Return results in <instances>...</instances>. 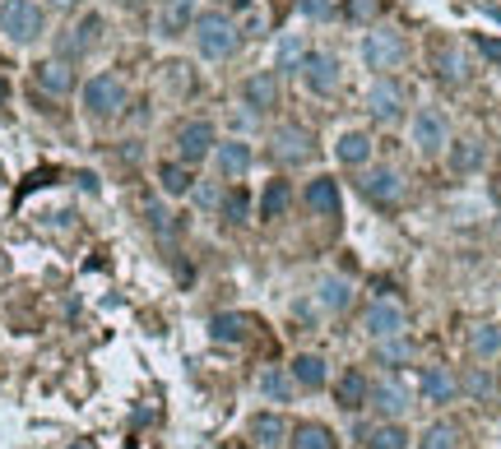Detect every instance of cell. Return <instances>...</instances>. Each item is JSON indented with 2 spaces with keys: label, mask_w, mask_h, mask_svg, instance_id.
<instances>
[{
  "label": "cell",
  "mask_w": 501,
  "mask_h": 449,
  "mask_svg": "<svg viewBox=\"0 0 501 449\" xmlns=\"http://www.w3.org/2000/svg\"><path fill=\"white\" fill-rule=\"evenodd\" d=\"M190 37H196V52H200L205 61H223V56H233V52H237V43H242L237 24L227 19L223 10L196 14V24H190Z\"/></svg>",
  "instance_id": "6da1fadb"
},
{
  "label": "cell",
  "mask_w": 501,
  "mask_h": 449,
  "mask_svg": "<svg viewBox=\"0 0 501 449\" xmlns=\"http://www.w3.org/2000/svg\"><path fill=\"white\" fill-rule=\"evenodd\" d=\"M0 33H5L14 47L37 43V37H43V5H37V0H5V5H0Z\"/></svg>",
  "instance_id": "7a4b0ae2"
},
{
  "label": "cell",
  "mask_w": 501,
  "mask_h": 449,
  "mask_svg": "<svg viewBox=\"0 0 501 449\" xmlns=\"http://www.w3.org/2000/svg\"><path fill=\"white\" fill-rule=\"evenodd\" d=\"M126 107V84L117 74H93L89 84H84V111L93 116V120H111Z\"/></svg>",
  "instance_id": "3957f363"
},
{
  "label": "cell",
  "mask_w": 501,
  "mask_h": 449,
  "mask_svg": "<svg viewBox=\"0 0 501 449\" xmlns=\"http://www.w3.org/2000/svg\"><path fill=\"white\" fill-rule=\"evenodd\" d=\"M297 74H302V84H306V93H312V98H330V93H339V84H343L334 52H306V61H302Z\"/></svg>",
  "instance_id": "277c9868"
},
{
  "label": "cell",
  "mask_w": 501,
  "mask_h": 449,
  "mask_svg": "<svg viewBox=\"0 0 501 449\" xmlns=\"http://www.w3.org/2000/svg\"><path fill=\"white\" fill-rule=\"evenodd\" d=\"M446 144H450L446 116H441L437 107H422V111L413 116V148H418L422 158H437V153H446Z\"/></svg>",
  "instance_id": "5b68a950"
},
{
  "label": "cell",
  "mask_w": 501,
  "mask_h": 449,
  "mask_svg": "<svg viewBox=\"0 0 501 449\" xmlns=\"http://www.w3.org/2000/svg\"><path fill=\"white\" fill-rule=\"evenodd\" d=\"M404 324H409V315H404V306L390 301V297H376V301L367 306V315H362V330H367L371 339H395V334H404Z\"/></svg>",
  "instance_id": "8992f818"
},
{
  "label": "cell",
  "mask_w": 501,
  "mask_h": 449,
  "mask_svg": "<svg viewBox=\"0 0 501 449\" xmlns=\"http://www.w3.org/2000/svg\"><path fill=\"white\" fill-rule=\"evenodd\" d=\"M214 126L209 120H186V126L177 130V158L186 162V167H196V162H205L214 153Z\"/></svg>",
  "instance_id": "52a82bcc"
},
{
  "label": "cell",
  "mask_w": 501,
  "mask_h": 449,
  "mask_svg": "<svg viewBox=\"0 0 501 449\" xmlns=\"http://www.w3.org/2000/svg\"><path fill=\"white\" fill-rule=\"evenodd\" d=\"M400 61H404L400 33H385V28H381V33H367V37H362V65H367V70H381V74H385V70H395Z\"/></svg>",
  "instance_id": "ba28073f"
},
{
  "label": "cell",
  "mask_w": 501,
  "mask_h": 449,
  "mask_svg": "<svg viewBox=\"0 0 501 449\" xmlns=\"http://www.w3.org/2000/svg\"><path fill=\"white\" fill-rule=\"evenodd\" d=\"M275 158L284 162V167H302V162H312L316 158V139L306 126H284L275 135Z\"/></svg>",
  "instance_id": "9c48e42d"
},
{
  "label": "cell",
  "mask_w": 501,
  "mask_h": 449,
  "mask_svg": "<svg viewBox=\"0 0 501 449\" xmlns=\"http://www.w3.org/2000/svg\"><path fill=\"white\" fill-rule=\"evenodd\" d=\"M362 195L376 204V209H395V204L404 199V177L395 167H371L362 177Z\"/></svg>",
  "instance_id": "30bf717a"
},
{
  "label": "cell",
  "mask_w": 501,
  "mask_h": 449,
  "mask_svg": "<svg viewBox=\"0 0 501 449\" xmlns=\"http://www.w3.org/2000/svg\"><path fill=\"white\" fill-rule=\"evenodd\" d=\"M98 33H102V19H98V14H84V19L56 43V56H61V61H80V56H89L93 43H98Z\"/></svg>",
  "instance_id": "8fae6325"
},
{
  "label": "cell",
  "mask_w": 501,
  "mask_h": 449,
  "mask_svg": "<svg viewBox=\"0 0 501 449\" xmlns=\"http://www.w3.org/2000/svg\"><path fill=\"white\" fill-rule=\"evenodd\" d=\"M242 102H246L255 116L275 111V107H279V74H275V70H255L246 84H242Z\"/></svg>",
  "instance_id": "7c38bea8"
},
{
  "label": "cell",
  "mask_w": 501,
  "mask_h": 449,
  "mask_svg": "<svg viewBox=\"0 0 501 449\" xmlns=\"http://www.w3.org/2000/svg\"><path fill=\"white\" fill-rule=\"evenodd\" d=\"M367 111H371V120H400V111H404V89L395 84V79H376L371 84V93H367Z\"/></svg>",
  "instance_id": "4fadbf2b"
},
{
  "label": "cell",
  "mask_w": 501,
  "mask_h": 449,
  "mask_svg": "<svg viewBox=\"0 0 501 449\" xmlns=\"http://www.w3.org/2000/svg\"><path fill=\"white\" fill-rule=\"evenodd\" d=\"M367 403L376 407V413H381L385 422H400V417L409 413V407H413V403H409V389H404L400 380H376Z\"/></svg>",
  "instance_id": "5bb4252c"
},
{
  "label": "cell",
  "mask_w": 501,
  "mask_h": 449,
  "mask_svg": "<svg viewBox=\"0 0 501 449\" xmlns=\"http://www.w3.org/2000/svg\"><path fill=\"white\" fill-rule=\"evenodd\" d=\"M306 209L321 214V218H339V214H343L339 181H334V177H316L312 186H306Z\"/></svg>",
  "instance_id": "9a60e30c"
},
{
  "label": "cell",
  "mask_w": 501,
  "mask_h": 449,
  "mask_svg": "<svg viewBox=\"0 0 501 449\" xmlns=\"http://www.w3.org/2000/svg\"><path fill=\"white\" fill-rule=\"evenodd\" d=\"M214 167L223 172V177H246L251 172V144L246 139H223V144H214Z\"/></svg>",
  "instance_id": "2e32d148"
},
{
  "label": "cell",
  "mask_w": 501,
  "mask_h": 449,
  "mask_svg": "<svg viewBox=\"0 0 501 449\" xmlns=\"http://www.w3.org/2000/svg\"><path fill=\"white\" fill-rule=\"evenodd\" d=\"M33 79H37V89L43 93H52V98H65V93H74V70H70V61H43L33 70Z\"/></svg>",
  "instance_id": "e0dca14e"
},
{
  "label": "cell",
  "mask_w": 501,
  "mask_h": 449,
  "mask_svg": "<svg viewBox=\"0 0 501 449\" xmlns=\"http://www.w3.org/2000/svg\"><path fill=\"white\" fill-rule=\"evenodd\" d=\"M246 435L260 444V449H279L293 431H288V422H284V413H255L251 422H246Z\"/></svg>",
  "instance_id": "ac0fdd59"
},
{
  "label": "cell",
  "mask_w": 501,
  "mask_h": 449,
  "mask_svg": "<svg viewBox=\"0 0 501 449\" xmlns=\"http://www.w3.org/2000/svg\"><path fill=\"white\" fill-rule=\"evenodd\" d=\"M334 158L343 167H367L371 162V135L367 130H343L339 144H334Z\"/></svg>",
  "instance_id": "d6986e66"
},
{
  "label": "cell",
  "mask_w": 501,
  "mask_h": 449,
  "mask_svg": "<svg viewBox=\"0 0 501 449\" xmlns=\"http://www.w3.org/2000/svg\"><path fill=\"white\" fill-rule=\"evenodd\" d=\"M288 376H293L302 389H321V385L330 380V366H325V357H316V352H302V357H293Z\"/></svg>",
  "instance_id": "ffe728a7"
},
{
  "label": "cell",
  "mask_w": 501,
  "mask_h": 449,
  "mask_svg": "<svg viewBox=\"0 0 501 449\" xmlns=\"http://www.w3.org/2000/svg\"><path fill=\"white\" fill-rule=\"evenodd\" d=\"M190 24H196V0H168L163 14H159L163 37H181V33H190Z\"/></svg>",
  "instance_id": "44dd1931"
},
{
  "label": "cell",
  "mask_w": 501,
  "mask_h": 449,
  "mask_svg": "<svg viewBox=\"0 0 501 449\" xmlns=\"http://www.w3.org/2000/svg\"><path fill=\"white\" fill-rule=\"evenodd\" d=\"M455 394H459V380L446 366H428V371H422V398L428 403H450Z\"/></svg>",
  "instance_id": "7402d4cb"
},
{
  "label": "cell",
  "mask_w": 501,
  "mask_h": 449,
  "mask_svg": "<svg viewBox=\"0 0 501 449\" xmlns=\"http://www.w3.org/2000/svg\"><path fill=\"white\" fill-rule=\"evenodd\" d=\"M246 334H251V320L237 315V310H223V315L209 320V339L214 343H242Z\"/></svg>",
  "instance_id": "603a6c76"
},
{
  "label": "cell",
  "mask_w": 501,
  "mask_h": 449,
  "mask_svg": "<svg viewBox=\"0 0 501 449\" xmlns=\"http://www.w3.org/2000/svg\"><path fill=\"white\" fill-rule=\"evenodd\" d=\"M334 394H339V407L358 413V407H367V398H371V385H367V376H362V371H343Z\"/></svg>",
  "instance_id": "cb8c5ba5"
},
{
  "label": "cell",
  "mask_w": 501,
  "mask_h": 449,
  "mask_svg": "<svg viewBox=\"0 0 501 449\" xmlns=\"http://www.w3.org/2000/svg\"><path fill=\"white\" fill-rule=\"evenodd\" d=\"M159 186H163V195L181 199V195L196 190V177H190V167L177 158V162H163V167H159Z\"/></svg>",
  "instance_id": "d4e9b609"
},
{
  "label": "cell",
  "mask_w": 501,
  "mask_h": 449,
  "mask_svg": "<svg viewBox=\"0 0 501 449\" xmlns=\"http://www.w3.org/2000/svg\"><path fill=\"white\" fill-rule=\"evenodd\" d=\"M288 204H293V186H288V181H269V186H265V199H260V218H265V223L284 218Z\"/></svg>",
  "instance_id": "484cf974"
},
{
  "label": "cell",
  "mask_w": 501,
  "mask_h": 449,
  "mask_svg": "<svg viewBox=\"0 0 501 449\" xmlns=\"http://www.w3.org/2000/svg\"><path fill=\"white\" fill-rule=\"evenodd\" d=\"M316 301L325 306V310H349L353 306V288H349V282H343V278H321V288H316Z\"/></svg>",
  "instance_id": "4316f807"
},
{
  "label": "cell",
  "mask_w": 501,
  "mask_h": 449,
  "mask_svg": "<svg viewBox=\"0 0 501 449\" xmlns=\"http://www.w3.org/2000/svg\"><path fill=\"white\" fill-rule=\"evenodd\" d=\"M293 389H297V380H293L288 371H279V366L260 371V394H265L269 403H288V398H293Z\"/></svg>",
  "instance_id": "83f0119b"
},
{
  "label": "cell",
  "mask_w": 501,
  "mask_h": 449,
  "mask_svg": "<svg viewBox=\"0 0 501 449\" xmlns=\"http://www.w3.org/2000/svg\"><path fill=\"white\" fill-rule=\"evenodd\" d=\"M469 352L478 361L501 357V324H478V330H469Z\"/></svg>",
  "instance_id": "f1b7e54d"
},
{
  "label": "cell",
  "mask_w": 501,
  "mask_h": 449,
  "mask_svg": "<svg viewBox=\"0 0 501 449\" xmlns=\"http://www.w3.org/2000/svg\"><path fill=\"white\" fill-rule=\"evenodd\" d=\"M446 148H450V167H455V172H478L483 158H487L478 139H455V144H446Z\"/></svg>",
  "instance_id": "f546056e"
},
{
  "label": "cell",
  "mask_w": 501,
  "mask_h": 449,
  "mask_svg": "<svg viewBox=\"0 0 501 449\" xmlns=\"http://www.w3.org/2000/svg\"><path fill=\"white\" fill-rule=\"evenodd\" d=\"M432 70H437V79H446V84H459L469 70H465V56H459L455 47H437L432 52Z\"/></svg>",
  "instance_id": "4dcf8cb0"
},
{
  "label": "cell",
  "mask_w": 501,
  "mask_h": 449,
  "mask_svg": "<svg viewBox=\"0 0 501 449\" xmlns=\"http://www.w3.org/2000/svg\"><path fill=\"white\" fill-rule=\"evenodd\" d=\"M367 449H409V431L400 422H381L367 431Z\"/></svg>",
  "instance_id": "1f68e13d"
},
{
  "label": "cell",
  "mask_w": 501,
  "mask_h": 449,
  "mask_svg": "<svg viewBox=\"0 0 501 449\" xmlns=\"http://www.w3.org/2000/svg\"><path fill=\"white\" fill-rule=\"evenodd\" d=\"M279 70L284 74H297L302 70V61H306V43H302V33H284V43H279Z\"/></svg>",
  "instance_id": "d6a6232c"
},
{
  "label": "cell",
  "mask_w": 501,
  "mask_h": 449,
  "mask_svg": "<svg viewBox=\"0 0 501 449\" xmlns=\"http://www.w3.org/2000/svg\"><path fill=\"white\" fill-rule=\"evenodd\" d=\"M418 449H459V426L455 422H432L428 431H422Z\"/></svg>",
  "instance_id": "836d02e7"
},
{
  "label": "cell",
  "mask_w": 501,
  "mask_h": 449,
  "mask_svg": "<svg viewBox=\"0 0 501 449\" xmlns=\"http://www.w3.org/2000/svg\"><path fill=\"white\" fill-rule=\"evenodd\" d=\"M413 357V343L404 339V334H395V339H376V361L381 366H404Z\"/></svg>",
  "instance_id": "e575fe53"
},
{
  "label": "cell",
  "mask_w": 501,
  "mask_h": 449,
  "mask_svg": "<svg viewBox=\"0 0 501 449\" xmlns=\"http://www.w3.org/2000/svg\"><path fill=\"white\" fill-rule=\"evenodd\" d=\"M293 449H334V435H330V426L306 422V426L293 431Z\"/></svg>",
  "instance_id": "d590c367"
},
{
  "label": "cell",
  "mask_w": 501,
  "mask_h": 449,
  "mask_svg": "<svg viewBox=\"0 0 501 449\" xmlns=\"http://www.w3.org/2000/svg\"><path fill=\"white\" fill-rule=\"evenodd\" d=\"M297 10H302L306 19H321V24H325V19L339 14V0H297Z\"/></svg>",
  "instance_id": "8d00e7d4"
},
{
  "label": "cell",
  "mask_w": 501,
  "mask_h": 449,
  "mask_svg": "<svg viewBox=\"0 0 501 449\" xmlns=\"http://www.w3.org/2000/svg\"><path fill=\"white\" fill-rule=\"evenodd\" d=\"M459 389H469V398H492V389H496V385H492V376L478 366V371H469V376H465V385H459Z\"/></svg>",
  "instance_id": "74e56055"
},
{
  "label": "cell",
  "mask_w": 501,
  "mask_h": 449,
  "mask_svg": "<svg viewBox=\"0 0 501 449\" xmlns=\"http://www.w3.org/2000/svg\"><path fill=\"white\" fill-rule=\"evenodd\" d=\"M246 209H251L246 190H233V195L223 199V218H227V223H242V218H246Z\"/></svg>",
  "instance_id": "f35d334b"
},
{
  "label": "cell",
  "mask_w": 501,
  "mask_h": 449,
  "mask_svg": "<svg viewBox=\"0 0 501 449\" xmlns=\"http://www.w3.org/2000/svg\"><path fill=\"white\" fill-rule=\"evenodd\" d=\"M149 227L159 232V236H172V232H177V223H172V214L163 209V204H149Z\"/></svg>",
  "instance_id": "ab89813d"
},
{
  "label": "cell",
  "mask_w": 501,
  "mask_h": 449,
  "mask_svg": "<svg viewBox=\"0 0 501 449\" xmlns=\"http://www.w3.org/2000/svg\"><path fill=\"white\" fill-rule=\"evenodd\" d=\"M381 10H385V0H349V14H353V19H362V24H367V19H376Z\"/></svg>",
  "instance_id": "60d3db41"
},
{
  "label": "cell",
  "mask_w": 501,
  "mask_h": 449,
  "mask_svg": "<svg viewBox=\"0 0 501 449\" xmlns=\"http://www.w3.org/2000/svg\"><path fill=\"white\" fill-rule=\"evenodd\" d=\"M474 47H478V52H483L492 65H501V37H492V33H478V37H474Z\"/></svg>",
  "instance_id": "b9f144b4"
},
{
  "label": "cell",
  "mask_w": 501,
  "mask_h": 449,
  "mask_svg": "<svg viewBox=\"0 0 501 449\" xmlns=\"http://www.w3.org/2000/svg\"><path fill=\"white\" fill-rule=\"evenodd\" d=\"M196 199H200V204H205V209H218V204H223V199H218V190H214V186H200V190H196Z\"/></svg>",
  "instance_id": "7bdbcfd3"
},
{
  "label": "cell",
  "mask_w": 501,
  "mask_h": 449,
  "mask_svg": "<svg viewBox=\"0 0 501 449\" xmlns=\"http://www.w3.org/2000/svg\"><path fill=\"white\" fill-rule=\"evenodd\" d=\"M218 5H223V10H246L251 0H218Z\"/></svg>",
  "instance_id": "ee69618b"
},
{
  "label": "cell",
  "mask_w": 501,
  "mask_h": 449,
  "mask_svg": "<svg viewBox=\"0 0 501 449\" xmlns=\"http://www.w3.org/2000/svg\"><path fill=\"white\" fill-rule=\"evenodd\" d=\"M47 5H56V10H70V5H74V0H47Z\"/></svg>",
  "instance_id": "f6af8a7d"
},
{
  "label": "cell",
  "mask_w": 501,
  "mask_h": 449,
  "mask_svg": "<svg viewBox=\"0 0 501 449\" xmlns=\"http://www.w3.org/2000/svg\"><path fill=\"white\" fill-rule=\"evenodd\" d=\"M70 449H93V444H89V440H80V444H70Z\"/></svg>",
  "instance_id": "bcb514c9"
},
{
  "label": "cell",
  "mask_w": 501,
  "mask_h": 449,
  "mask_svg": "<svg viewBox=\"0 0 501 449\" xmlns=\"http://www.w3.org/2000/svg\"><path fill=\"white\" fill-rule=\"evenodd\" d=\"M0 98H5V79H0Z\"/></svg>",
  "instance_id": "7dc6e473"
},
{
  "label": "cell",
  "mask_w": 501,
  "mask_h": 449,
  "mask_svg": "<svg viewBox=\"0 0 501 449\" xmlns=\"http://www.w3.org/2000/svg\"><path fill=\"white\" fill-rule=\"evenodd\" d=\"M227 449H246V444H227Z\"/></svg>",
  "instance_id": "c3c4849f"
}]
</instances>
